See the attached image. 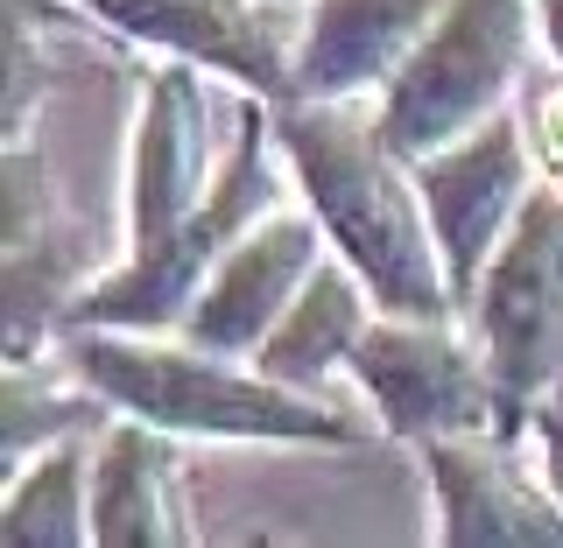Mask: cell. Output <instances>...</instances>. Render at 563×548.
<instances>
[{
  "instance_id": "cell-1",
  "label": "cell",
  "mask_w": 563,
  "mask_h": 548,
  "mask_svg": "<svg viewBox=\"0 0 563 548\" xmlns=\"http://www.w3.org/2000/svg\"><path fill=\"white\" fill-rule=\"evenodd\" d=\"M275 141L303 204L317 211V225L360 268V281L374 289L387 316H457L416 169L380 141L374 105L275 99Z\"/></svg>"
},
{
  "instance_id": "cell-2",
  "label": "cell",
  "mask_w": 563,
  "mask_h": 548,
  "mask_svg": "<svg viewBox=\"0 0 563 548\" xmlns=\"http://www.w3.org/2000/svg\"><path fill=\"white\" fill-rule=\"evenodd\" d=\"M57 359L106 401V415H141L198 444H289V450H366L380 422L331 409L324 394L268 380L254 359H225L163 331H57Z\"/></svg>"
},
{
  "instance_id": "cell-3",
  "label": "cell",
  "mask_w": 563,
  "mask_h": 548,
  "mask_svg": "<svg viewBox=\"0 0 563 548\" xmlns=\"http://www.w3.org/2000/svg\"><path fill=\"white\" fill-rule=\"evenodd\" d=\"M268 141H275V99L240 92L233 148H225V169L211 183V198L184 225H169L163 239L134 246L113 275L85 281L64 303L57 331H85V324H99V331H184V316L198 310V295L219 275V260L246 239V225L268 219L282 204V176L268 163Z\"/></svg>"
},
{
  "instance_id": "cell-4",
  "label": "cell",
  "mask_w": 563,
  "mask_h": 548,
  "mask_svg": "<svg viewBox=\"0 0 563 548\" xmlns=\"http://www.w3.org/2000/svg\"><path fill=\"white\" fill-rule=\"evenodd\" d=\"M536 0H444V14L374 99V127L401 163L472 134L500 105H515L521 70L536 57Z\"/></svg>"
},
{
  "instance_id": "cell-5",
  "label": "cell",
  "mask_w": 563,
  "mask_h": 548,
  "mask_svg": "<svg viewBox=\"0 0 563 548\" xmlns=\"http://www.w3.org/2000/svg\"><path fill=\"white\" fill-rule=\"evenodd\" d=\"M465 324L486 351L507 436L521 444L536 394H550L563 380V190L550 176L521 204V219L507 225L500 254L486 260Z\"/></svg>"
},
{
  "instance_id": "cell-6",
  "label": "cell",
  "mask_w": 563,
  "mask_h": 548,
  "mask_svg": "<svg viewBox=\"0 0 563 548\" xmlns=\"http://www.w3.org/2000/svg\"><path fill=\"white\" fill-rule=\"evenodd\" d=\"M345 380L360 387L380 436L430 444V436H507L500 394H493L486 351L465 316H374L352 345ZM515 444V436H507Z\"/></svg>"
},
{
  "instance_id": "cell-7",
  "label": "cell",
  "mask_w": 563,
  "mask_h": 548,
  "mask_svg": "<svg viewBox=\"0 0 563 548\" xmlns=\"http://www.w3.org/2000/svg\"><path fill=\"white\" fill-rule=\"evenodd\" d=\"M416 169L422 211H430V233L437 254H444L457 316L472 310V289H479L486 260L500 254L507 225L521 219V204L536 198L542 163H536V141H528V120H515V105H500L493 120H479L472 134L430 148Z\"/></svg>"
},
{
  "instance_id": "cell-8",
  "label": "cell",
  "mask_w": 563,
  "mask_h": 548,
  "mask_svg": "<svg viewBox=\"0 0 563 548\" xmlns=\"http://www.w3.org/2000/svg\"><path fill=\"white\" fill-rule=\"evenodd\" d=\"M225 155L211 127V85L205 64L155 57L141 64V105H134V148H128V246L163 239L211 198Z\"/></svg>"
},
{
  "instance_id": "cell-9",
  "label": "cell",
  "mask_w": 563,
  "mask_h": 548,
  "mask_svg": "<svg viewBox=\"0 0 563 548\" xmlns=\"http://www.w3.org/2000/svg\"><path fill=\"white\" fill-rule=\"evenodd\" d=\"M148 57H184L205 64L211 78L240 85L261 99H289V49L282 14L289 0H70Z\"/></svg>"
},
{
  "instance_id": "cell-10",
  "label": "cell",
  "mask_w": 563,
  "mask_h": 548,
  "mask_svg": "<svg viewBox=\"0 0 563 548\" xmlns=\"http://www.w3.org/2000/svg\"><path fill=\"white\" fill-rule=\"evenodd\" d=\"M416 457L444 548H563V500L515 465L507 436H430Z\"/></svg>"
},
{
  "instance_id": "cell-11",
  "label": "cell",
  "mask_w": 563,
  "mask_h": 548,
  "mask_svg": "<svg viewBox=\"0 0 563 548\" xmlns=\"http://www.w3.org/2000/svg\"><path fill=\"white\" fill-rule=\"evenodd\" d=\"M331 254V233L317 225V211H289L275 204L268 219L246 225V239L219 260V275L205 281L198 310L184 316L176 338L205 345V351H225V359H254L261 338L282 324V310L296 303V289L310 281V268Z\"/></svg>"
},
{
  "instance_id": "cell-12",
  "label": "cell",
  "mask_w": 563,
  "mask_h": 548,
  "mask_svg": "<svg viewBox=\"0 0 563 548\" xmlns=\"http://www.w3.org/2000/svg\"><path fill=\"white\" fill-rule=\"evenodd\" d=\"M444 14V0H303L289 99H380Z\"/></svg>"
},
{
  "instance_id": "cell-13",
  "label": "cell",
  "mask_w": 563,
  "mask_h": 548,
  "mask_svg": "<svg viewBox=\"0 0 563 548\" xmlns=\"http://www.w3.org/2000/svg\"><path fill=\"white\" fill-rule=\"evenodd\" d=\"M184 436L141 415H113L92 444V548H190Z\"/></svg>"
},
{
  "instance_id": "cell-14",
  "label": "cell",
  "mask_w": 563,
  "mask_h": 548,
  "mask_svg": "<svg viewBox=\"0 0 563 548\" xmlns=\"http://www.w3.org/2000/svg\"><path fill=\"white\" fill-rule=\"evenodd\" d=\"M8 366L43 359L57 351V324L64 303L78 289H64V204L57 183H49L43 148L29 141H8Z\"/></svg>"
},
{
  "instance_id": "cell-15",
  "label": "cell",
  "mask_w": 563,
  "mask_h": 548,
  "mask_svg": "<svg viewBox=\"0 0 563 548\" xmlns=\"http://www.w3.org/2000/svg\"><path fill=\"white\" fill-rule=\"evenodd\" d=\"M380 316L374 289L360 281V268L331 246L324 260L310 268V281L296 289V303L282 310V324L261 338L254 366L268 380H289V387H310V394H324L331 373H345L352 345L366 338V324Z\"/></svg>"
},
{
  "instance_id": "cell-16",
  "label": "cell",
  "mask_w": 563,
  "mask_h": 548,
  "mask_svg": "<svg viewBox=\"0 0 563 548\" xmlns=\"http://www.w3.org/2000/svg\"><path fill=\"white\" fill-rule=\"evenodd\" d=\"M0 535L8 548H78L92 541V444L64 436V444L35 450L8 485L0 506Z\"/></svg>"
},
{
  "instance_id": "cell-17",
  "label": "cell",
  "mask_w": 563,
  "mask_h": 548,
  "mask_svg": "<svg viewBox=\"0 0 563 548\" xmlns=\"http://www.w3.org/2000/svg\"><path fill=\"white\" fill-rule=\"evenodd\" d=\"M49 359L57 351H43V359H22V366H8V401H0V450H8V471H22L35 450H49V444H64V436H78V429H92L106 401L92 394V387H64L49 380Z\"/></svg>"
},
{
  "instance_id": "cell-18",
  "label": "cell",
  "mask_w": 563,
  "mask_h": 548,
  "mask_svg": "<svg viewBox=\"0 0 563 548\" xmlns=\"http://www.w3.org/2000/svg\"><path fill=\"white\" fill-rule=\"evenodd\" d=\"M528 141H536L542 176H550V183L563 190V78H556L536 105H528Z\"/></svg>"
},
{
  "instance_id": "cell-19",
  "label": "cell",
  "mask_w": 563,
  "mask_h": 548,
  "mask_svg": "<svg viewBox=\"0 0 563 548\" xmlns=\"http://www.w3.org/2000/svg\"><path fill=\"white\" fill-rule=\"evenodd\" d=\"M528 436H536V450H542V479H550V492L563 500V380L550 387V394H536Z\"/></svg>"
},
{
  "instance_id": "cell-20",
  "label": "cell",
  "mask_w": 563,
  "mask_h": 548,
  "mask_svg": "<svg viewBox=\"0 0 563 548\" xmlns=\"http://www.w3.org/2000/svg\"><path fill=\"white\" fill-rule=\"evenodd\" d=\"M536 43L550 64H563V0H536Z\"/></svg>"
}]
</instances>
